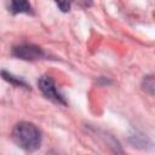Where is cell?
<instances>
[{"mask_svg": "<svg viewBox=\"0 0 155 155\" xmlns=\"http://www.w3.org/2000/svg\"><path fill=\"white\" fill-rule=\"evenodd\" d=\"M12 139L19 148L27 151H34L41 144V133L34 124L22 121L13 127Z\"/></svg>", "mask_w": 155, "mask_h": 155, "instance_id": "obj_1", "label": "cell"}, {"mask_svg": "<svg viewBox=\"0 0 155 155\" xmlns=\"http://www.w3.org/2000/svg\"><path fill=\"white\" fill-rule=\"evenodd\" d=\"M38 85H39V88L41 90V92L50 99L57 102V103H61V104H65V101L63 99V97L59 94V92L57 91L56 88V85H54V81L52 80L51 76H41L39 80H38Z\"/></svg>", "mask_w": 155, "mask_h": 155, "instance_id": "obj_2", "label": "cell"}, {"mask_svg": "<svg viewBox=\"0 0 155 155\" xmlns=\"http://www.w3.org/2000/svg\"><path fill=\"white\" fill-rule=\"evenodd\" d=\"M12 53L13 56L21 59H25V61H34V59H39L44 57V51L40 47L35 45H28V44H23V45L15 47Z\"/></svg>", "mask_w": 155, "mask_h": 155, "instance_id": "obj_3", "label": "cell"}, {"mask_svg": "<svg viewBox=\"0 0 155 155\" xmlns=\"http://www.w3.org/2000/svg\"><path fill=\"white\" fill-rule=\"evenodd\" d=\"M8 7H10V11L12 13H29V12H31L30 4L28 1H23V0L11 1Z\"/></svg>", "mask_w": 155, "mask_h": 155, "instance_id": "obj_4", "label": "cell"}, {"mask_svg": "<svg viewBox=\"0 0 155 155\" xmlns=\"http://www.w3.org/2000/svg\"><path fill=\"white\" fill-rule=\"evenodd\" d=\"M57 6H58L63 12H67V11H69V8H70V4H69V2H57Z\"/></svg>", "mask_w": 155, "mask_h": 155, "instance_id": "obj_5", "label": "cell"}]
</instances>
